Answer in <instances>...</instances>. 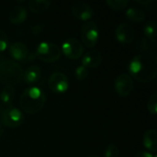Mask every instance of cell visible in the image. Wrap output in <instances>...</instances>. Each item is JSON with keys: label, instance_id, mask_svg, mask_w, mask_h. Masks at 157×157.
Listing matches in <instances>:
<instances>
[{"label": "cell", "instance_id": "6da1fadb", "mask_svg": "<svg viewBox=\"0 0 157 157\" xmlns=\"http://www.w3.org/2000/svg\"><path fill=\"white\" fill-rule=\"evenodd\" d=\"M131 77L139 82L149 83L155 79L157 75V58L151 52L135 55L128 65Z\"/></svg>", "mask_w": 157, "mask_h": 157}, {"label": "cell", "instance_id": "7a4b0ae2", "mask_svg": "<svg viewBox=\"0 0 157 157\" xmlns=\"http://www.w3.org/2000/svg\"><path fill=\"white\" fill-rule=\"evenodd\" d=\"M46 102L44 91L39 86H29L26 88L19 98V106L22 112L28 114H36L40 112Z\"/></svg>", "mask_w": 157, "mask_h": 157}, {"label": "cell", "instance_id": "3957f363", "mask_svg": "<svg viewBox=\"0 0 157 157\" xmlns=\"http://www.w3.org/2000/svg\"><path fill=\"white\" fill-rule=\"evenodd\" d=\"M23 75L20 64L12 60L0 61V82L5 86H14L17 85Z\"/></svg>", "mask_w": 157, "mask_h": 157}, {"label": "cell", "instance_id": "277c9868", "mask_svg": "<svg viewBox=\"0 0 157 157\" xmlns=\"http://www.w3.org/2000/svg\"><path fill=\"white\" fill-rule=\"evenodd\" d=\"M36 58L43 63H54L58 61L62 55L61 49L58 45L49 41H41L35 51Z\"/></svg>", "mask_w": 157, "mask_h": 157}, {"label": "cell", "instance_id": "5b68a950", "mask_svg": "<svg viewBox=\"0 0 157 157\" xmlns=\"http://www.w3.org/2000/svg\"><path fill=\"white\" fill-rule=\"evenodd\" d=\"M80 37L81 42L84 46L89 49L94 48L99 39V30L98 25L92 20L84 22L81 26Z\"/></svg>", "mask_w": 157, "mask_h": 157}, {"label": "cell", "instance_id": "8992f818", "mask_svg": "<svg viewBox=\"0 0 157 157\" xmlns=\"http://www.w3.org/2000/svg\"><path fill=\"white\" fill-rule=\"evenodd\" d=\"M25 117L19 109L16 107H7L1 115V124L6 128L15 129L19 127L24 122Z\"/></svg>", "mask_w": 157, "mask_h": 157}, {"label": "cell", "instance_id": "52a82bcc", "mask_svg": "<svg viewBox=\"0 0 157 157\" xmlns=\"http://www.w3.org/2000/svg\"><path fill=\"white\" fill-rule=\"evenodd\" d=\"M61 52L71 60H77L82 57L84 53V45L76 38H68L66 39L63 44Z\"/></svg>", "mask_w": 157, "mask_h": 157}, {"label": "cell", "instance_id": "ba28073f", "mask_svg": "<svg viewBox=\"0 0 157 157\" xmlns=\"http://www.w3.org/2000/svg\"><path fill=\"white\" fill-rule=\"evenodd\" d=\"M69 85L67 76L62 72H54L48 80L49 88L56 94L65 93L69 88Z\"/></svg>", "mask_w": 157, "mask_h": 157}, {"label": "cell", "instance_id": "9c48e42d", "mask_svg": "<svg viewBox=\"0 0 157 157\" xmlns=\"http://www.w3.org/2000/svg\"><path fill=\"white\" fill-rule=\"evenodd\" d=\"M134 83L133 79L129 74H121L115 79L114 88L117 94L122 98L128 97L133 90Z\"/></svg>", "mask_w": 157, "mask_h": 157}, {"label": "cell", "instance_id": "30bf717a", "mask_svg": "<svg viewBox=\"0 0 157 157\" xmlns=\"http://www.w3.org/2000/svg\"><path fill=\"white\" fill-rule=\"evenodd\" d=\"M115 37L120 43L130 44L134 40L135 31L131 25L127 23H121L118 25L115 29Z\"/></svg>", "mask_w": 157, "mask_h": 157}, {"label": "cell", "instance_id": "8fae6325", "mask_svg": "<svg viewBox=\"0 0 157 157\" xmlns=\"http://www.w3.org/2000/svg\"><path fill=\"white\" fill-rule=\"evenodd\" d=\"M72 13L79 20L86 22L92 18L94 10L90 5L84 2H77L72 6Z\"/></svg>", "mask_w": 157, "mask_h": 157}, {"label": "cell", "instance_id": "7c38bea8", "mask_svg": "<svg viewBox=\"0 0 157 157\" xmlns=\"http://www.w3.org/2000/svg\"><path fill=\"white\" fill-rule=\"evenodd\" d=\"M81 63L84 67L87 69H94L98 67L102 63V55L98 51L90 50L86 52L82 56Z\"/></svg>", "mask_w": 157, "mask_h": 157}, {"label": "cell", "instance_id": "4fadbf2b", "mask_svg": "<svg viewBox=\"0 0 157 157\" xmlns=\"http://www.w3.org/2000/svg\"><path fill=\"white\" fill-rule=\"evenodd\" d=\"M8 52L12 59L17 62H24L26 59H28V56H29L28 47L23 42H20V41L12 43L9 46Z\"/></svg>", "mask_w": 157, "mask_h": 157}, {"label": "cell", "instance_id": "5bb4252c", "mask_svg": "<svg viewBox=\"0 0 157 157\" xmlns=\"http://www.w3.org/2000/svg\"><path fill=\"white\" fill-rule=\"evenodd\" d=\"M28 17V11L23 6H14L8 15L9 21L14 25H20L26 21Z\"/></svg>", "mask_w": 157, "mask_h": 157}, {"label": "cell", "instance_id": "9a60e30c", "mask_svg": "<svg viewBox=\"0 0 157 157\" xmlns=\"http://www.w3.org/2000/svg\"><path fill=\"white\" fill-rule=\"evenodd\" d=\"M143 144L147 152L156 153L157 151V132L155 129L147 130L144 133Z\"/></svg>", "mask_w": 157, "mask_h": 157}, {"label": "cell", "instance_id": "2e32d148", "mask_svg": "<svg viewBox=\"0 0 157 157\" xmlns=\"http://www.w3.org/2000/svg\"><path fill=\"white\" fill-rule=\"evenodd\" d=\"M41 76V69L39 65H31L28 67L24 72L22 75V79L24 82L28 85H33L36 84Z\"/></svg>", "mask_w": 157, "mask_h": 157}, {"label": "cell", "instance_id": "e0dca14e", "mask_svg": "<svg viewBox=\"0 0 157 157\" xmlns=\"http://www.w3.org/2000/svg\"><path fill=\"white\" fill-rule=\"evenodd\" d=\"M126 17L133 22V23H140L143 22L145 19V12L139 7H135V6H131L126 10Z\"/></svg>", "mask_w": 157, "mask_h": 157}, {"label": "cell", "instance_id": "ac0fdd59", "mask_svg": "<svg viewBox=\"0 0 157 157\" xmlns=\"http://www.w3.org/2000/svg\"><path fill=\"white\" fill-rule=\"evenodd\" d=\"M52 5L49 0H31L29 2V7L31 12L35 14H40L47 11Z\"/></svg>", "mask_w": 157, "mask_h": 157}, {"label": "cell", "instance_id": "d6986e66", "mask_svg": "<svg viewBox=\"0 0 157 157\" xmlns=\"http://www.w3.org/2000/svg\"><path fill=\"white\" fill-rule=\"evenodd\" d=\"M15 94H16V91H15L14 86H5L0 93V101L2 102V104L9 107L15 98Z\"/></svg>", "mask_w": 157, "mask_h": 157}, {"label": "cell", "instance_id": "ffe728a7", "mask_svg": "<svg viewBox=\"0 0 157 157\" xmlns=\"http://www.w3.org/2000/svg\"><path fill=\"white\" fill-rule=\"evenodd\" d=\"M144 34L145 38L151 41L153 44H155L156 41V23L155 20L148 21L144 27Z\"/></svg>", "mask_w": 157, "mask_h": 157}, {"label": "cell", "instance_id": "44dd1931", "mask_svg": "<svg viewBox=\"0 0 157 157\" xmlns=\"http://www.w3.org/2000/svg\"><path fill=\"white\" fill-rule=\"evenodd\" d=\"M106 3L111 9L116 11L123 10L129 5L128 0H107Z\"/></svg>", "mask_w": 157, "mask_h": 157}, {"label": "cell", "instance_id": "7402d4cb", "mask_svg": "<svg viewBox=\"0 0 157 157\" xmlns=\"http://www.w3.org/2000/svg\"><path fill=\"white\" fill-rule=\"evenodd\" d=\"M75 76L78 81H84L88 76V69L83 65H78L75 70Z\"/></svg>", "mask_w": 157, "mask_h": 157}, {"label": "cell", "instance_id": "603a6c76", "mask_svg": "<svg viewBox=\"0 0 157 157\" xmlns=\"http://www.w3.org/2000/svg\"><path fill=\"white\" fill-rule=\"evenodd\" d=\"M147 109L152 115H156L157 113V95L153 94L147 102Z\"/></svg>", "mask_w": 157, "mask_h": 157}, {"label": "cell", "instance_id": "cb8c5ba5", "mask_svg": "<svg viewBox=\"0 0 157 157\" xmlns=\"http://www.w3.org/2000/svg\"><path fill=\"white\" fill-rule=\"evenodd\" d=\"M119 154L120 150L118 146L114 144H110L104 151V157H119Z\"/></svg>", "mask_w": 157, "mask_h": 157}, {"label": "cell", "instance_id": "d4e9b609", "mask_svg": "<svg viewBox=\"0 0 157 157\" xmlns=\"http://www.w3.org/2000/svg\"><path fill=\"white\" fill-rule=\"evenodd\" d=\"M9 46V40H8V37L6 35V33L0 29V52H5Z\"/></svg>", "mask_w": 157, "mask_h": 157}, {"label": "cell", "instance_id": "484cf974", "mask_svg": "<svg viewBox=\"0 0 157 157\" xmlns=\"http://www.w3.org/2000/svg\"><path fill=\"white\" fill-rule=\"evenodd\" d=\"M43 29H44V26L42 24H37V25H34L31 27V32L34 35H38L43 30Z\"/></svg>", "mask_w": 157, "mask_h": 157}, {"label": "cell", "instance_id": "4316f807", "mask_svg": "<svg viewBox=\"0 0 157 157\" xmlns=\"http://www.w3.org/2000/svg\"><path fill=\"white\" fill-rule=\"evenodd\" d=\"M155 155L150 153V152H147V151H137L134 155V157H154Z\"/></svg>", "mask_w": 157, "mask_h": 157}, {"label": "cell", "instance_id": "83f0119b", "mask_svg": "<svg viewBox=\"0 0 157 157\" xmlns=\"http://www.w3.org/2000/svg\"><path fill=\"white\" fill-rule=\"evenodd\" d=\"M139 5H142V6H149V5H151L152 3H153V0H137L136 1Z\"/></svg>", "mask_w": 157, "mask_h": 157}, {"label": "cell", "instance_id": "f1b7e54d", "mask_svg": "<svg viewBox=\"0 0 157 157\" xmlns=\"http://www.w3.org/2000/svg\"><path fill=\"white\" fill-rule=\"evenodd\" d=\"M3 133H4V128H3V125H2L1 122H0V138L2 137Z\"/></svg>", "mask_w": 157, "mask_h": 157}, {"label": "cell", "instance_id": "f546056e", "mask_svg": "<svg viewBox=\"0 0 157 157\" xmlns=\"http://www.w3.org/2000/svg\"><path fill=\"white\" fill-rule=\"evenodd\" d=\"M88 157H99V156H97V155H91V156H88Z\"/></svg>", "mask_w": 157, "mask_h": 157}, {"label": "cell", "instance_id": "4dcf8cb0", "mask_svg": "<svg viewBox=\"0 0 157 157\" xmlns=\"http://www.w3.org/2000/svg\"><path fill=\"white\" fill-rule=\"evenodd\" d=\"M154 157H157V156H156V155H155V156H154Z\"/></svg>", "mask_w": 157, "mask_h": 157}]
</instances>
